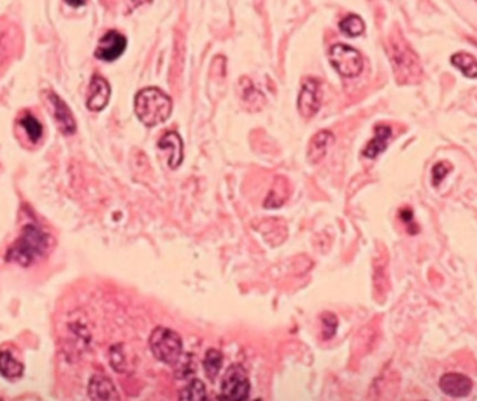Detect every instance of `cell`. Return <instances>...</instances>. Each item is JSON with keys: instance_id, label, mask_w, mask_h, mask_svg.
<instances>
[{"instance_id": "ffe728a7", "label": "cell", "mask_w": 477, "mask_h": 401, "mask_svg": "<svg viewBox=\"0 0 477 401\" xmlns=\"http://www.w3.org/2000/svg\"><path fill=\"white\" fill-rule=\"evenodd\" d=\"M339 28L343 33L349 35V36H358L364 32L365 25L361 17H358L357 14H347L346 17H343L339 22Z\"/></svg>"}, {"instance_id": "3957f363", "label": "cell", "mask_w": 477, "mask_h": 401, "mask_svg": "<svg viewBox=\"0 0 477 401\" xmlns=\"http://www.w3.org/2000/svg\"><path fill=\"white\" fill-rule=\"evenodd\" d=\"M137 117L148 127L166 121L173 109L172 97L158 86H146L137 92L134 99Z\"/></svg>"}, {"instance_id": "7a4b0ae2", "label": "cell", "mask_w": 477, "mask_h": 401, "mask_svg": "<svg viewBox=\"0 0 477 401\" xmlns=\"http://www.w3.org/2000/svg\"><path fill=\"white\" fill-rule=\"evenodd\" d=\"M388 54L395 78L399 84H417L423 78L418 56L410 47L402 32L393 31L388 38Z\"/></svg>"}, {"instance_id": "30bf717a", "label": "cell", "mask_w": 477, "mask_h": 401, "mask_svg": "<svg viewBox=\"0 0 477 401\" xmlns=\"http://www.w3.org/2000/svg\"><path fill=\"white\" fill-rule=\"evenodd\" d=\"M110 84L99 74H93L88 86L86 107L91 111L103 110L110 99Z\"/></svg>"}, {"instance_id": "9c48e42d", "label": "cell", "mask_w": 477, "mask_h": 401, "mask_svg": "<svg viewBox=\"0 0 477 401\" xmlns=\"http://www.w3.org/2000/svg\"><path fill=\"white\" fill-rule=\"evenodd\" d=\"M47 102L52 109V116L57 124V128L64 135H73L77 129V123L74 118V114L68 104L53 91L46 92Z\"/></svg>"}, {"instance_id": "2e32d148", "label": "cell", "mask_w": 477, "mask_h": 401, "mask_svg": "<svg viewBox=\"0 0 477 401\" xmlns=\"http://www.w3.org/2000/svg\"><path fill=\"white\" fill-rule=\"evenodd\" d=\"M17 124L21 128L24 136L28 139L29 143L35 145V143H38L42 139L43 127H42L40 121L33 114H31L29 111H24L20 116Z\"/></svg>"}, {"instance_id": "7402d4cb", "label": "cell", "mask_w": 477, "mask_h": 401, "mask_svg": "<svg viewBox=\"0 0 477 401\" xmlns=\"http://www.w3.org/2000/svg\"><path fill=\"white\" fill-rule=\"evenodd\" d=\"M15 49V35L10 28L0 32V67L4 65Z\"/></svg>"}, {"instance_id": "83f0119b", "label": "cell", "mask_w": 477, "mask_h": 401, "mask_svg": "<svg viewBox=\"0 0 477 401\" xmlns=\"http://www.w3.org/2000/svg\"><path fill=\"white\" fill-rule=\"evenodd\" d=\"M254 401H262V400H254Z\"/></svg>"}, {"instance_id": "d6986e66", "label": "cell", "mask_w": 477, "mask_h": 401, "mask_svg": "<svg viewBox=\"0 0 477 401\" xmlns=\"http://www.w3.org/2000/svg\"><path fill=\"white\" fill-rule=\"evenodd\" d=\"M450 63L457 67L466 77H477V58L466 52H457L450 56Z\"/></svg>"}, {"instance_id": "8992f818", "label": "cell", "mask_w": 477, "mask_h": 401, "mask_svg": "<svg viewBox=\"0 0 477 401\" xmlns=\"http://www.w3.org/2000/svg\"><path fill=\"white\" fill-rule=\"evenodd\" d=\"M250 394V382L240 365H233L222 380L223 401H245Z\"/></svg>"}, {"instance_id": "52a82bcc", "label": "cell", "mask_w": 477, "mask_h": 401, "mask_svg": "<svg viewBox=\"0 0 477 401\" xmlns=\"http://www.w3.org/2000/svg\"><path fill=\"white\" fill-rule=\"evenodd\" d=\"M322 85L317 77H305L297 97V109L303 117H312L321 106Z\"/></svg>"}, {"instance_id": "277c9868", "label": "cell", "mask_w": 477, "mask_h": 401, "mask_svg": "<svg viewBox=\"0 0 477 401\" xmlns=\"http://www.w3.org/2000/svg\"><path fill=\"white\" fill-rule=\"evenodd\" d=\"M149 347L156 359L167 365L176 363L183 352V343L180 336L174 330L163 326H158L152 330L149 337Z\"/></svg>"}, {"instance_id": "9a60e30c", "label": "cell", "mask_w": 477, "mask_h": 401, "mask_svg": "<svg viewBox=\"0 0 477 401\" xmlns=\"http://www.w3.org/2000/svg\"><path fill=\"white\" fill-rule=\"evenodd\" d=\"M392 135V129L389 125L386 124H378L375 125L374 128V136L372 139L365 145L364 150H363V155L365 157H370V159H374L377 157L379 153H382L385 149H386V145H388V139L391 138Z\"/></svg>"}, {"instance_id": "4fadbf2b", "label": "cell", "mask_w": 477, "mask_h": 401, "mask_svg": "<svg viewBox=\"0 0 477 401\" xmlns=\"http://www.w3.org/2000/svg\"><path fill=\"white\" fill-rule=\"evenodd\" d=\"M335 136L332 131L329 129H321L317 134L312 135V138L308 142V149H307V156L311 163H318L324 159L326 155L329 146L333 143Z\"/></svg>"}, {"instance_id": "5bb4252c", "label": "cell", "mask_w": 477, "mask_h": 401, "mask_svg": "<svg viewBox=\"0 0 477 401\" xmlns=\"http://www.w3.org/2000/svg\"><path fill=\"white\" fill-rule=\"evenodd\" d=\"M158 146L160 149H169L170 155L167 159V164L170 168H176L183 162V139L174 131H167L159 139Z\"/></svg>"}, {"instance_id": "e0dca14e", "label": "cell", "mask_w": 477, "mask_h": 401, "mask_svg": "<svg viewBox=\"0 0 477 401\" xmlns=\"http://www.w3.org/2000/svg\"><path fill=\"white\" fill-rule=\"evenodd\" d=\"M290 194V185L286 177H276L268 195L265 196L264 206L265 207H278L286 202Z\"/></svg>"}, {"instance_id": "4316f807", "label": "cell", "mask_w": 477, "mask_h": 401, "mask_svg": "<svg viewBox=\"0 0 477 401\" xmlns=\"http://www.w3.org/2000/svg\"><path fill=\"white\" fill-rule=\"evenodd\" d=\"M213 401H223V398L220 397V398H216V400H213Z\"/></svg>"}, {"instance_id": "5b68a950", "label": "cell", "mask_w": 477, "mask_h": 401, "mask_svg": "<svg viewBox=\"0 0 477 401\" xmlns=\"http://www.w3.org/2000/svg\"><path fill=\"white\" fill-rule=\"evenodd\" d=\"M329 61L335 70L347 78L357 77L363 70L361 53L346 43H335L329 49Z\"/></svg>"}, {"instance_id": "cb8c5ba5", "label": "cell", "mask_w": 477, "mask_h": 401, "mask_svg": "<svg viewBox=\"0 0 477 401\" xmlns=\"http://www.w3.org/2000/svg\"><path fill=\"white\" fill-rule=\"evenodd\" d=\"M186 400L187 401H205L206 400V393L205 387L201 382L195 380L186 388Z\"/></svg>"}, {"instance_id": "ac0fdd59", "label": "cell", "mask_w": 477, "mask_h": 401, "mask_svg": "<svg viewBox=\"0 0 477 401\" xmlns=\"http://www.w3.org/2000/svg\"><path fill=\"white\" fill-rule=\"evenodd\" d=\"M24 373V365L8 349H0V375L6 379H20Z\"/></svg>"}, {"instance_id": "ba28073f", "label": "cell", "mask_w": 477, "mask_h": 401, "mask_svg": "<svg viewBox=\"0 0 477 401\" xmlns=\"http://www.w3.org/2000/svg\"><path fill=\"white\" fill-rule=\"evenodd\" d=\"M126 46V36L116 29H109L100 36L98 46L95 49V57L105 61H113L123 54Z\"/></svg>"}, {"instance_id": "44dd1931", "label": "cell", "mask_w": 477, "mask_h": 401, "mask_svg": "<svg viewBox=\"0 0 477 401\" xmlns=\"http://www.w3.org/2000/svg\"><path fill=\"white\" fill-rule=\"evenodd\" d=\"M222 363H223V356L220 351L215 348H211L206 351L205 358H204V370L209 379H213L219 373Z\"/></svg>"}, {"instance_id": "603a6c76", "label": "cell", "mask_w": 477, "mask_h": 401, "mask_svg": "<svg viewBox=\"0 0 477 401\" xmlns=\"http://www.w3.org/2000/svg\"><path fill=\"white\" fill-rule=\"evenodd\" d=\"M452 171V164L449 162L441 160L438 163H435L432 166V184L435 187H438L441 184V181L448 175V173Z\"/></svg>"}, {"instance_id": "6da1fadb", "label": "cell", "mask_w": 477, "mask_h": 401, "mask_svg": "<svg viewBox=\"0 0 477 401\" xmlns=\"http://www.w3.org/2000/svg\"><path fill=\"white\" fill-rule=\"evenodd\" d=\"M54 246L53 235L40 226L28 223L21 228L17 239L8 246L4 259L10 263L29 267L43 260Z\"/></svg>"}, {"instance_id": "d4e9b609", "label": "cell", "mask_w": 477, "mask_h": 401, "mask_svg": "<svg viewBox=\"0 0 477 401\" xmlns=\"http://www.w3.org/2000/svg\"><path fill=\"white\" fill-rule=\"evenodd\" d=\"M321 323H322V334L325 338H329L335 334L336 327H338V319L335 315L326 312L321 316Z\"/></svg>"}, {"instance_id": "8fae6325", "label": "cell", "mask_w": 477, "mask_h": 401, "mask_svg": "<svg viewBox=\"0 0 477 401\" xmlns=\"http://www.w3.org/2000/svg\"><path fill=\"white\" fill-rule=\"evenodd\" d=\"M439 388L452 398L467 397L473 388V382L469 376L459 372H448L439 379Z\"/></svg>"}, {"instance_id": "484cf974", "label": "cell", "mask_w": 477, "mask_h": 401, "mask_svg": "<svg viewBox=\"0 0 477 401\" xmlns=\"http://www.w3.org/2000/svg\"><path fill=\"white\" fill-rule=\"evenodd\" d=\"M400 213H399V216H400V219L404 221V224L406 226H416L414 224V221H413V210L411 209H409V207H404V209H402V210H399ZM417 227V226H416Z\"/></svg>"}, {"instance_id": "7c38bea8", "label": "cell", "mask_w": 477, "mask_h": 401, "mask_svg": "<svg viewBox=\"0 0 477 401\" xmlns=\"http://www.w3.org/2000/svg\"><path fill=\"white\" fill-rule=\"evenodd\" d=\"M88 397L91 401H120L116 386L105 375H93L89 379Z\"/></svg>"}]
</instances>
